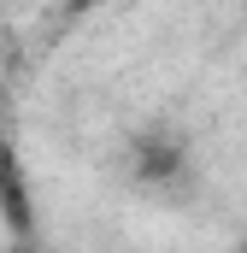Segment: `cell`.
I'll return each mask as SVG.
<instances>
[{
  "instance_id": "2",
  "label": "cell",
  "mask_w": 247,
  "mask_h": 253,
  "mask_svg": "<svg viewBox=\"0 0 247 253\" xmlns=\"http://www.w3.org/2000/svg\"><path fill=\"white\" fill-rule=\"evenodd\" d=\"M177 171H183V141H159V135L135 141V177L147 189H165Z\"/></svg>"
},
{
  "instance_id": "3",
  "label": "cell",
  "mask_w": 247,
  "mask_h": 253,
  "mask_svg": "<svg viewBox=\"0 0 247 253\" xmlns=\"http://www.w3.org/2000/svg\"><path fill=\"white\" fill-rule=\"evenodd\" d=\"M0 253H36V248H0Z\"/></svg>"
},
{
  "instance_id": "1",
  "label": "cell",
  "mask_w": 247,
  "mask_h": 253,
  "mask_svg": "<svg viewBox=\"0 0 247 253\" xmlns=\"http://www.w3.org/2000/svg\"><path fill=\"white\" fill-rule=\"evenodd\" d=\"M0 224H6L12 248H36V230H41V218H36L30 171H24V159H18V141H12L6 112H0Z\"/></svg>"
}]
</instances>
